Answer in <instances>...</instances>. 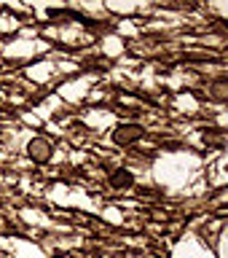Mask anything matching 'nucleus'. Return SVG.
<instances>
[{
  "label": "nucleus",
  "instance_id": "nucleus-1",
  "mask_svg": "<svg viewBox=\"0 0 228 258\" xmlns=\"http://www.w3.org/2000/svg\"><path fill=\"white\" fill-rule=\"evenodd\" d=\"M142 137H145L142 124H137V121H124V124H118L116 129H113L110 140H113V145H118V148H126V145L140 143Z\"/></svg>",
  "mask_w": 228,
  "mask_h": 258
},
{
  "label": "nucleus",
  "instance_id": "nucleus-2",
  "mask_svg": "<svg viewBox=\"0 0 228 258\" xmlns=\"http://www.w3.org/2000/svg\"><path fill=\"white\" fill-rule=\"evenodd\" d=\"M27 156L35 161V164H48V161H51V156H54L51 140H48V137H43V135H35V137L27 143Z\"/></svg>",
  "mask_w": 228,
  "mask_h": 258
},
{
  "label": "nucleus",
  "instance_id": "nucleus-3",
  "mask_svg": "<svg viewBox=\"0 0 228 258\" xmlns=\"http://www.w3.org/2000/svg\"><path fill=\"white\" fill-rule=\"evenodd\" d=\"M110 185L116 191H126V188H132V185H134V175L129 172V169L118 167V169H113V172H110Z\"/></svg>",
  "mask_w": 228,
  "mask_h": 258
},
{
  "label": "nucleus",
  "instance_id": "nucleus-4",
  "mask_svg": "<svg viewBox=\"0 0 228 258\" xmlns=\"http://www.w3.org/2000/svg\"><path fill=\"white\" fill-rule=\"evenodd\" d=\"M207 97L212 102H225L228 100V81H212V84L207 86Z\"/></svg>",
  "mask_w": 228,
  "mask_h": 258
},
{
  "label": "nucleus",
  "instance_id": "nucleus-5",
  "mask_svg": "<svg viewBox=\"0 0 228 258\" xmlns=\"http://www.w3.org/2000/svg\"><path fill=\"white\" fill-rule=\"evenodd\" d=\"M204 143L209 145V148H223V145H225V132H223V129H207V132H204Z\"/></svg>",
  "mask_w": 228,
  "mask_h": 258
}]
</instances>
